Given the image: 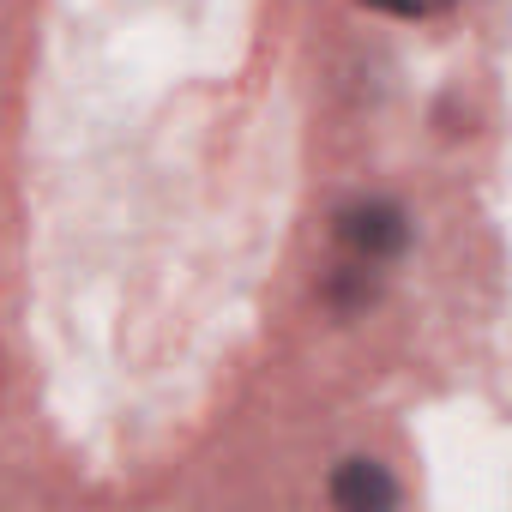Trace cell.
<instances>
[{
	"label": "cell",
	"mask_w": 512,
	"mask_h": 512,
	"mask_svg": "<svg viewBox=\"0 0 512 512\" xmlns=\"http://www.w3.org/2000/svg\"><path fill=\"white\" fill-rule=\"evenodd\" d=\"M368 7H380V13H398V19H422V13H440V7H452V0H368Z\"/></svg>",
	"instance_id": "277c9868"
},
{
	"label": "cell",
	"mask_w": 512,
	"mask_h": 512,
	"mask_svg": "<svg viewBox=\"0 0 512 512\" xmlns=\"http://www.w3.org/2000/svg\"><path fill=\"white\" fill-rule=\"evenodd\" d=\"M332 506H344V512H386V506H398V482L374 458H344L332 470Z\"/></svg>",
	"instance_id": "7a4b0ae2"
},
{
	"label": "cell",
	"mask_w": 512,
	"mask_h": 512,
	"mask_svg": "<svg viewBox=\"0 0 512 512\" xmlns=\"http://www.w3.org/2000/svg\"><path fill=\"white\" fill-rule=\"evenodd\" d=\"M338 241L356 253V260L374 266V260H392V253H404L410 223H404L398 205H386V199H362V205L338 211Z\"/></svg>",
	"instance_id": "6da1fadb"
},
{
	"label": "cell",
	"mask_w": 512,
	"mask_h": 512,
	"mask_svg": "<svg viewBox=\"0 0 512 512\" xmlns=\"http://www.w3.org/2000/svg\"><path fill=\"white\" fill-rule=\"evenodd\" d=\"M326 302H332L338 314H356V308H368V302H374L368 260H356V266H332V278H326Z\"/></svg>",
	"instance_id": "3957f363"
}]
</instances>
